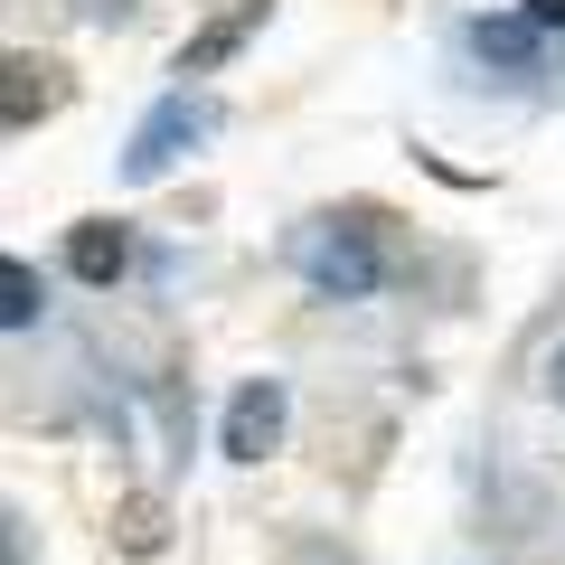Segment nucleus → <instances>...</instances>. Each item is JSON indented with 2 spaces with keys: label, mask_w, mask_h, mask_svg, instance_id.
I'll return each mask as SVG.
<instances>
[{
  "label": "nucleus",
  "mask_w": 565,
  "mask_h": 565,
  "mask_svg": "<svg viewBox=\"0 0 565 565\" xmlns=\"http://www.w3.org/2000/svg\"><path fill=\"white\" fill-rule=\"evenodd\" d=\"M292 274L321 302H377L386 282H396V255H386V226L367 207H349V217H302L292 226Z\"/></svg>",
  "instance_id": "obj_1"
},
{
  "label": "nucleus",
  "mask_w": 565,
  "mask_h": 565,
  "mask_svg": "<svg viewBox=\"0 0 565 565\" xmlns=\"http://www.w3.org/2000/svg\"><path fill=\"white\" fill-rule=\"evenodd\" d=\"M217 122H226V114H217V95H207V85H170V95L132 122V141H122V161H114V180H122V189H161L170 170H180L189 151L217 132Z\"/></svg>",
  "instance_id": "obj_2"
},
{
  "label": "nucleus",
  "mask_w": 565,
  "mask_h": 565,
  "mask_svg": "<svg viewBox=\"0 0 565 565\" xmlns=\"http://www.w3.org/2000/svg\"><path fill=\"white\" fill-rule=\"evenodd\" d=\"M282 434H292V386H282V377H245L236 396H226V415H217V452H226L236 471L274 462Z\"/></svg>",
  "instance_id": "obj_3"
},
{
  "label": "nucleus",
  "mask_w": 565,
  "mask_h": 565,
  "mask_svg": "<svg viewBox=\"0 0 565 565\" xmlns=\"http://www.w3.org/2000/svg\"><path fill=\"white\" fill-rule=\"evenodd\" d=\"M264 29H274V0H226L217 20H199V29L180 39V66H170V76H180V85H207L217 66H236Z\"/></svg>",
  "instance_id": "obj_4"
},
{
  "label": "nucleus",
  "mask_w": 565,
  "mask_h": 565,
  "mask_svg": "<svg viewBox=\"0 0 565 565\" xmlns=\"http://www.w3.org/2000/svg\"><path fill=\"white\" fill-rule=\"evenodd\" d=\"M132 264H141V245H132L122 217H76V226H66V274H76L85 292H122Z\"/></svg>",
  "instance_id": "obj_5"
},
{
  "label": "nucleus",
  "mask_w": 565,
  "mask_h": 565,
  "mask_svg": "<svg viewBox=\"0 0 565 565\" xmlns=\"http://www.w3.org/2000/svg\"><path fill=\"white\" fill-rule=\"evenodd\" d=\"M57 95H66L57 57H29V47H20V57L0 66V132H39V122L57 114Z\"/></svg>",
  "instance_id": "obj_6"
},
{
  "label": "nucleus",
  "mask_w": 565,
  "mask_h": 565,
  "mask_svg": "<svg viewBox=\"0 0 565 565\" xmlns=\"http://www.w3.org/2000/svg\"><path fill=\"white\" fill-rule=\"evenodd\" d=\"M462 47H471L481 66H500V76H527V66L546 57V29L527 20V10H500V20H471Z\"/></svg>",
  "instance_id": "obj_7"
},
{
  "label": "nucleus",
  "mask_w": 565,
  "mask_h": 565,
  "mask_svg": "<svg viewBox=\"0 0 565 565\" xmlns=\"http://www.w3.org/2000/svg\"><path fill=\"white\" fill-rule=\"evenodd\" d=\"M114 546L132 565L170 556V500H161V490H122V500H114Z\"/></svg>",
  "instance_id": "obj_8"
},
{
  "label": "nucleus",
  "mask_w": 565,
  "mask_h": 565,
  "mask_svg": "<svg viewBox=\"0 0 565 565\" xmlns=\"http://www.w3.org/2000/svg\"><path fill=\"white\" fill-rule=\"evenodd\" d=\"M39 321H47V274H39L29 255H0V330L29 340Z\"/></svg>",
  "instance_id": "obj_9"
},
{
  "label": "nucleus",
  "mask_w": 565,
  "mask_h": 565,
  "mask_svg": "<svg viewBox=\"0 0 565 565\" xmlns=\"http://www.w3.org/2000/svg\"><path fill=\"white\" fill-rule=\"evenodd\" d=\"M537 396H546V405H565V340L537 359Z\"/></svg>",
  "instance_id": "obj_10"
},
{
  "label": "nucleus",
  "mask_w": 565,
  "mask_h": 565,
  "mask_svg": "<svg viewBox=\"0 0 565 565\" xmlns=\"http://www.w3.org/2000/svg\"><path fill=\"white\" fill-rule=\"evenodd\" d=\"M519 10H527V20L546 29V39H565V0H519Z\"/></svg>",
  "instance_id": "obj_11"
},
{
  "label": "nucleus",
  "mask_w": 565,
  "mask_h": 565,
  "mask_svg": "<svg viewBox=\"0 0 565 565\" xmlns=\"http://www.w3.org/2000/svg\"><path fill=\"white\" fill-rule=\"evenodd\" d=\"M85 20H95V29H122V20H132V0H85Z\"/></svg>",
  "instance_id": "obj_12"
}]
</instances>
